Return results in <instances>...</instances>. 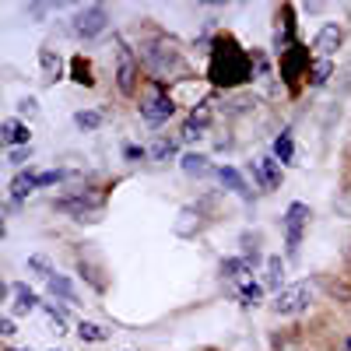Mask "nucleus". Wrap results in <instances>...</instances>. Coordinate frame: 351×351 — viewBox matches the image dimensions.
<instances>
[{
    "mask_svg": "<svg viewBox=\"0 0 351 351\" xmlns=\"http://www.w3.org/2000/svg\"><path fill=\"white\" fill-rule=\"evenodd\" d=\"M256 77V64H253V53L236 39V36H215L211 43V56H208V81L221 92H239L250 81Z\"/></svg>",
    "mask_w": 351,
    "mask_h": 351,
    "instance_id": "1",
    "label": "nucleus"
},
{
    "mask_svg": "<svg viewBox=\"0 0 351 351\" xmlns=\"http://www.w3.org/2000/svg\"><path fill=\"white\" fill-rule=\"evenodd\" d=\"M137 60H141V71L148 74V81H158V84H169V81H180L190 74V64H186V53H183V43L169 36V32H152L137 43Z\"/></svg>",
    "mask_w": 351,
    "mask_h": 351,
    "instance_id": "2",
    "label": "nucleus"
},
{
    "mask_svg": "<svg viewBox=\"0 0 351 351\" xmlns=\"http://www.w3.org/2000/svg\"><path fill=\"white\" fill-rule=\"evenodd\" d=\"M137 112L148 127H165L172 116H176V99L169 92V84L158 81H144L141 95H137Z\"/></svg>",
    "mask_w": 351,
    "mask_h": 351,
    "instance_id": "3",
    "label": "nucleus"
},
{
    "mask_svg": "<svg viewBox=\"0 0 351 351\" xmlns=\"http://www.w3.org/2000/svg\"><path fill=\"white\" fill-rule=\"evenodd\" d=\"M53 208L71 215L74 221H99L102 211H106V193H99L95 186H88V190H77V193H67L60 200H53Z\"/></svg>",
    "mask_w": 351,
    "mask_h": 351,
    "instance_id": "4",
    "label": "nucleus"
},
{
    "mask_svg": "<svg viewBox=\"0 0 351 351\" xmlns=\"http://www.w3.org/2000/svg\"><path fill=\"white\" fill-rule=\"evenodd\" d=\"M309 218H313L309 204H302V200H291V204H288V211H285V218H281V225H285V260H299L306 228H309Z\"/></svg>",
    "mask_w": 351,
    "mask_h": 351,
    "instance_id": "5",
    "label": "nucleus"
},
{
    "mask_svg": "<svg viewBox=\"0 0 351 351\" xmlns=\"http://www.w3.org/2000/svg\"><path fill=\"white\" fill-rule=\"evenodd\" d=\"M316 299V288L309 281H295V285H285L278 295L271 299V313L274 316H299L313 306Z\"/></svg>",
    "mask_w": 351,
    "mask_h": 351,
    "instance_id": "6",
    "label": "nucleus"
},
{
    "mask_svg": "<svg viewBox=\"0 0 351 351\" xmlns=\"http://www.w3.org/2000/svg\"><path fill=\"white\" fill-rule=\"evenodd\" d=\"M116 88L120 95L127 99H137L141 95V60H137V49H130L127 43L116 46Z\"/></svg>",
    "mask_w": 351,
    "mask_h": 351,
    "instance_id": "7",
    "label": "nucleus"
},
{
    "mask_svg": "<svg viewBox=\"0 0 351 351\" xmlns=\"http://www.w3.org/2000/svg\"><path fill=\"white\" fill-rule=\"evenodd\" d=\"M313 49L306 46V43H295L288 53H281L278 56V67H281V81L288 84V88H295L299 81H306V74H309V67H313Z\"/></svg>",
    "mask_w": 351,
    "mask_h": 351,
    "instance_id": "8",
    "label": "nucleus"
},
{
    "mask_svg": "<svg viewBox=\"0 0 351 351\" xmlns=\"http://www.w3.org/2000/svg\"><path fill=\"white\" fill-rule=\"evenodd\" d=\"M109 28V11L102 8V4H88V8H81L74 18H71V36L74 39H99L102 32Z\"/></svg>",
    "mask_w": 351,
    "mask_h": 351,
    "instance_id": "9",
    "label": "nucleus"
},
{
    "mask_svg": "<svg viewBox=\"0 0 351 351\" xmlns=\"http://www.w3.org/2000/svg\"><path fill=\"white\" fill-rule=\"evenodd\" d=\"M250 172H253V180L263 193H271V190H281V180H285V165L274 158V155H260L256 162H250Z\"/></svg>",
    "mask_w": 351,
    "mask_h": 351,
    "instance_id": "10",
    "label": "nucleus"
},
{
    "mask_svg": "<svg viewBox=\"0 0 351 351\" xmlns=\"http://www.w3.org/2000/svg\"><path fill=\"white\" fill-rule=\"evenodd\" d=\"M344 46V25L337 21H327L316 28L313 36V56H324V60H334V53Z\"/></svg>",
    "mask_w": 351,
    "mask_h": 351,
    "instance_id": "11",
    "label": "nucleus"
},
{
    "mask_svg": "<svg viewBox=\"0 0 351 351\" xmlns=\"http://www.w3.org/2000/svg\"><path fill=\"white\" fill-rule=\"evenodd\" d=\"M295 43H299V39H295V8L285 4V8L278 11V28H274V56L288 53Z\"/></svg>",
    "mask_w": 351,
    "mask_h": 351,
    "instance_id": "12",
    "label": "nucleus"
},
{
    "mask_svg": "<svg viewBox=\"0 0 351 351\" xmlns=\"http://www.w3.org/2000/svg\"><path fill=\"white\" fill-rule=\"evenodd\" d=\"M218 183L225 186V190H232V193H236L239 200H246V204H253L256 200V190H250V183L243 180V172L239 169H232V165H218Z\"/></svg>",
    "mask_w": 351,
    "mask_h": 351,
    "instance_id": "13",
    "label": "nucleus"
},
{
    "mask_svg": "<svg viewBox=\"0 0 351 351\" xmlns=\"http://www.w3.org/2000/svg\"><path fill=\"white\" fill-rule=\"evenodd\" d=\"M218 274H221V281L225 285H243V281H250L253 278V263L246 260V256H228V260H221L218 263Z\"/></svg>",
    "mask_w": 351,
    "mask_h": 351,
    "instance_id": "14",
    "label": "nucleus"
},
{
    "mask_svg": "<svg viewBox=\"0 0 351 351\" xmlns=\"http://www.w3.org/2000/svg\"><path fill=\"white\" fill-rule=\"evenodd\" d=\"M180 169H183V176H190V180H208V176L218 172V165H211V158L204 152H186L180 158Z\"/></svg>",
    "mask_w": 351,
    "mask_h": 351,
    "instance_id": "15",
    "label": "nucleus"
},
{
    "mask_svg": "<svg viewBox=\"0 0 351 351\" xmlns=\"http://www.w3.org/2000/svg\"><path fill=\"white\" fill-rule=\"evenodd\" d=\"M208 225V218H204V208H197V204H186V208L180 211V218H176V236H197V232Z\"/></svg>",
    "mask_w": 351,
    "mask_h": 351,
    "instance_id": "16",
    "label": "nucleus"
},
{
    "mask_svg": "<svg viewBox=\"0 0 351 351\" xmlns=\"http://www.w3.org/2000/svg\"><path fill=\"white\" fill-rule=\"evenodd\" d=\"M39 186H36V169H25L18 172L14 180H11V190H8V200H11V208H18V204H25L28 197H32Z\"/></svg>",
    "mask_w": 351,
    "mask_h": 351,
    "instance_id": "17",
    "label": "nucleus"
},
{
    "mask_svg": "<svg viewBox=\"0 0 351 351\" xmlns=\"http://www.w3.org/2000/svg\"><path fill=\"white\" fill-rule=\"evenodd\" d=\"M11 309L18 313V316H28V313H32V309H43V302H39V295H36V291L32 288H28V285H21V281H14L11 285Z\"/></svg>",
    "mask_w": 351,
    "mask_h": 351,
    "instance_id": "18",
    "label": "nucleus"
},
{
    "mask_svg": "<svg viewBox=\"0 0 351 351\" xmlns=\"http://www.w3.org/2000/svg\"><path fill=\"white\" fill-rule=\"evenodd\" d=\"M0 137H4V144H8V152L11 148H28V123H21L18 116H11V120H4L0 123Z\"/></svg>",
    "mask_w": 351,
    "mask_h": 351,
    "instance_id": "19",
    "label": "nucleus"
},
{
    "mask_svg": "<svg viewBox=\"0 0 351 351\" xmlns=\"http://www.w3.org/2000/svg\"><path fill=\"white\" fill-rule=\"evenodd\" d=\"M263 288L274 291V295L285 288V256L281 253L267 256V263H263Z\"/></svg>",
    "mask_w": 351,
    "mask_h": 351,
    "instance_id": "20",
    "label": "nucleus"
},
{
    "mask_svg": "<svg viewBox=\"0 0 351 351\" xmlns=\"http://www.w3.org/2000/svg\"><path fill=\"white\" fill-rule=\"evenodd\" d=\"M39 67H43V74H46L49 84L64 77V60H60V53H56L53 46H43L39 49Z\"/></svg>",
    "mask_w": 351,
    "mask_h": 351,
    "instance_id": "21",
    "label": "nucleus"
},
{
    "mask_svg": "<svg viewBox=\"0 0 351 351\" xmlns=\"http://www.w3.org/2000/svg\"><path fill=\"white\" fill-rule=\"evenodd\" d=\"M271 155H274L281 165H295V137H291V127H285V130L274 137Z\"/></svg>",
    "mask_w": 351,
    "mask_h": 351,
    "instance_id": "22",
    "label": "nucleus"
},
{
    "mask_svg": "<svg viewBox=\"0 0 351 351\" xmlns=\"http://www.w3.org/2000/svg\"><path fill=\"white\" fill-rule=\"evenodd\" d=\"M71 81L81 84V88H95V74H92V60L84 53H74L71 56Z\"/></svg>",
    "mask_w": 351,
    "mask_h": 351,
    "instance_id": "23",
    "label": "nucleus"
},
{
    "mask_svg": "<svg viewBox=\"0 0 351 351\" xmlns=\"http://www.w3.org/2000/svg\"><path fill=\"white\" fill-rule=\"evenodd\" d=\"M263 291H267V288H263V281H243V285H236V288H232V295H236L239 299V306H260L263 302Z\"/></svg>",
    "mask_w": 351,
    "mask_h": 351,
    "instance_id": "24",
    "label": "nucleus"
},
{
    "mask_svg": "<svg viewBox=\"0 0 351 351\" xmlns=\"http://www.w3.org/2000/svg\"><path fill=\"white\" fill-rule=\"evenodd\" d=\"M334 74H337V71H334V60H324V56H316L313 67H309V74H306V84H309V88H324V84H330Z\"/></svg>",
    "mask_w": 351,
    "mask_h": 351,
    "instance_id": "25",
    "label": "nucleus"
},
{
    "mask_svg": "<svg viewBox=\"0 0 351 351\" xmlns=\"http://www.w3.org/2000/svg\"><path fill=\"white\" fill-rule=\"evenodd\" d=\"M176 152H180V137H169V134H158L155 144L148 148V158L152 162H169Z\"/></svg>",
    "mask_w": 351,
    "mask_h": 351,
    "instance_id": "26",
    "label": "nucleus"
},
{
    "mask_svg": "<svg viewBox=\"0 0 351 351\" xmlns=\"http://www.w3.org/2000/svg\"><path fill=\"white\" fill-rule=\"evenodd\" d=\"M77 337L84 344H106L112 337V330H106L102 324H92V319H81V324H77Z\"/></svg>",
    "mask_w": 351,
    "mask_h": 351,
    "instance_id": "27",
    "label": "nucleus"
},
{
    "mask_svg": "<svg viewBox=\"0 0 351 351\" xmlns=\"http://www.w3.org/2000/svg\"><path fill=\"white\" fill-rule=\"evenodd\" d=\"M46 288H49V295H56L60 302H74V299H77V291H74V285H71L67 274H53V278L46 281Z\"/></svg>",
    "mask_w": 351,
    "mask_h": 351,
    "instance_id": "28",
    "label": "nucleus"
},
{
    "mask_svg": "<svg viewBox=\"0 0 351 351\" xmlns=\"http://www.w3.org/2000/svg\"><path fill=\"white\" fill-rule=\"evenodd\" d=\"M186 120H193L200 130H208V127L215 123V106H211V99H200V102L190 109V116H186Z\"/></svg>",
    "mask_w": 351,
    "mask_h": 351,
    "instance_id": "29",
    "label": "nucleus"
},
{
    "mask_svg": "<svg viewBox=\"0 0 351 351\" xmlns=\"http://www.w3.org/2000/svg\"><path fill=\"white\" fill-rule=\"evenodd\" d=\"M46 319L56 327V334H67V306H56V302H43Z\"/></svg>",
    "mask_w": 351,
    "mask_h": 351,
    "instance_id": "30",
    "label": "nucleus"
},
{
    "mask_svg": "<svg viewBox=\"0 0 351 351\" xmlns=\"http://www.w3.org/2000/svg\"><path fill=\"white\" fill-rule=\"evenodd\" d=\"M74 123H77L81 130L92 134V130H99V127L106 123V116H102L99 109H81V112H74Z\"/></svg>",
    "mask_w": 351,
    "mask_h": 351,
    "instance_id": "31",
    "label": "nucleus"
},
{
    "mask_svg": "<svg viewBox=\"0 0 351 351\" xmlns=\"http://www.w3.org/2000/svg\"><path fill=\"white\" fill-rule=\"evenodd\" d=\"M28 271H32L36 278H43V281H49L56 271H53V263L43 256V253H36V256H28Z\"/></svg>",
    "mask_w": 351,
    "mask_h": 351,
    "instance_id": "32",
    "label": "nucleus"
},
{
    "mask_svg": "<svg viewBox=\"0 0 351 351\" xmlns=\"http://www.w3.org/2000/svg\"><path fill=\"white\" fill-rule=\"evenodd\" d=\"M67 180V172L64 169H46V172H36V186H56V183H64Z\"/></svg>",
    "mask_w": 351,
    "mask_h": 351,
    "instance_id": "33",
    "label": "nucleus"
},
{
    "mask_svg": "<svg viewBox=\"0 0 351 351\" xmlns=\"http://www.w3.org/2000/svg\"><path fill=\"white\" fill-rule=\"evenodd\" d=\"M8 162H11L18 172H25V165L32 162V144H28V148H11V152H8Z\"/></svg>",
    "mask_w": 351,
    "mask_h": 351,
    "instance_id": "34",
    "label": "nucleus"
},
{
    "mask_svg": "<svg viewBox=\"0 0 351 351\" xmlns=\"http://www.w3.org/2000/svg\"><path fill=\"white\" fill-rule=\"evenodd\" d=\"M204 134H208V130H200L193 120H183V127H180V141H183V144H193V141H200Z\"/></svg>",
    "mask_w": 351,
    "mask_h": 351,
    "instance_id": "35",
    "label": "nucleus"
},
{
    "mask_svg": "<svg viewBox=\"0 0 351 351\" xmlns=\"http://www.w3.org/2000/svg\"><path fill=\"white\" fill-rule=\"evenodd\" d=\"M18 116H28V120H36V116H39V99H32V95L18 99Z\"/></svg>",
    "mask_w": 351,
    "mask_h": 351,
    "instance_id": "36",
    "label": "nucleus"
},
{
    "mask_svg": "<svg viewBox=\"0 0 351 351\" xmlns=\"http://www.w3.org/2000/svg\"><path fill=\"white\" fill-rule=\"evenodd\" d=\"M334 77H337V88H341V92L348 95V92H351V60H348V64H344V67H341Z\"/></svg>",
    "mask_w": 351,
    "mask_h": 351,
    "instance_id": "37",
    "label": "nucleus"
},
{
    "mask_svg": "<svg viewBox=\"0 0 351 351\" xmlns=\"http://www.w3.org/2000/svg\"><path fill=\"white\" fill-rule=\"evenodd\" d=\"M123 158H127V162H141V158H148V148H137V144H123Z\"/></svg>",
    "mask_w": 351,
    "mask_h": 351,
    "instance_id": "38",
    "label": "nucleus"
},
{
    "mask_svg": "<svg viewBox=\"0 0 351 351\" xmlns=\"http://www.w3.org/2000/svg\"><path fill=\"white\" fill-rule=\"evenodd\" d=\"M49 11H53L49 4H28V8H25V14H28V18H36V21H39V18H46Z\"/></svg>",
    "mask_w": 351,
    "mask_h": 351,
    "instance_id": "39",
    "label": "nucleus"
},
{
    "mask_svg": "<svg viewBox=\"0 0 351 351\" xmlns=\"http://www.w3.org/2000/svg\"><path fill=\"white\" fill-rule=\"evenodd\" d=\"M0 334H4V337H14V334H18V327H14V319H11V316L0 319Z\"/></svg>",
    "mask_w": 351,
    "mask_h": 351,
    "instance_id": "40",
    "label": "nucleus"
},
{
    "mask_svg": "<svg viewBox=\"0 0 351 351\" xmlns=\"http://www.w3.org/2000/svg\"><path fill=\"white\" fill-rule=\"evenodd\" d=\"M4 351H28V348H4Z\"/></svg>",
    "mask_w": 351,
    "mask_h": 351,
    "instance_id": "41",
    "label": "nucleus"
},
{
    "mask_svg": "<svg viewBox=\"0 0 351 351\" xmlns=\"http://www.w3.org/2000/svg\"><path fill=\"white\" fill-rule=\"evenodd\" d=\"M53 351H56V348H53Z\"/></svg>",
    "mask_w": 351,
    "mask_h": 351,
    "instance_id": "42",
    "label": "nucleus"
}]
</instances>
